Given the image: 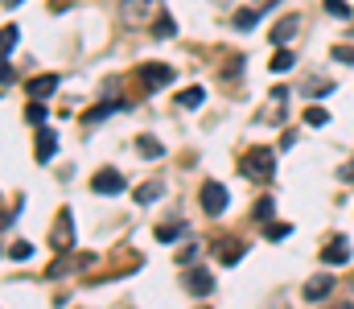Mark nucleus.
Returning a JSON list of instances; mask_svg holds the SVG:
<instances>
[{
	"label": "nucleus",
	"mask_w": 354,
	"mask_h": 309,
	"mask_svg": "<svg viewBox=\"0 0 354 309\" xmlns=\"http://www.w3.org/2000/svg\"><path fill=\"white\" fill-rule=\"evenodd\" d=\"M272 165H276V157H272V149L268 144H256L248 157H243V178H252V182H268L272 178Z\"/></svg>",
	"instance_id": "nucleus-1"
},
{
	"label": "nucleus",
	"mask_w": 354,
	"mask_h": 309,
	"mask_svg": "<svg viewBox=\"0 0 354 309\" xmlns=\"http://www.w3.org/2000/svg\"><path fill=\"white\" fill-rule=\"evenodd\" d=\"M50 243H54V252H71V243H75V214L71 210H58L54 231H50Z\"/></svg>",
	"instance_id": "nucleus-2"
},
{
	"label": "nucleus",
	"mask_w": 354,
	"mask_h": 309,
	"mask_svg": "<svg viewBox=\"0 0 354 309\" xmlns=\"http://www.w3.org/2000/svg\"><path fill=\"white\" fill-rule=\"evenodd\" d=\"M169 79H174V66H165V62H145V66H140V83H145L149 91H161Z\"/></svg>",
	"instance_id": "nucleus-3"
},
{
	"label": "nucleus",
	"mask_w": 354,
	"mask_h": 309,
	"mask_svg": "<svg viewBox=\"0 0 354 309\" xmlns=\"http://www.w3.org/2000/svg\"><path fill=\"white\" fill-rule=\"evenodd\" d=\"M91 190H95V194H124V190H128V182H124L115 169H99V174L91 178Z\"/></svg>",
	"instance_id": "nucleus-4"
},
{
	"label": "nucleus",
	"mask_w": 354,
	"mask_h": 309,
	"mask_svg": "<svg viewBox=\"0 0 354 309\" xmlns=\"http://www.w3.org/2000/svg\"><path fill=\"white\" fill-rule=\"evenodd\" d=\"M227 198H231L227 186H218V182H206V186H202V210H206V214H223V210H227Z\"/></svg>",
	"instance_id": "nucleus-5"
},
{
	"label": "nucleus",
	"mask_w": 354,
	"mask_h": 309,
	"mask_svg": "<svg viewBox=\"0 0 354 309\" xmlns=\"http://www.w3.org/2000/svg\"><path fill=\"white\" fill-rule=\"evenodd\" d=\"M181 285H185V293H194V297H206V293H214V277H210L206 268H189Z\"/></svg>",
	"instance_id": "nucleus-6"
},
{
	"label": "nucleus",
	"mask_w": 354,
	"mask_h": 309,
	"mask_svg": "<svg viewBox=\"0 0 354 309\" xmlns=\"http://www.w3.org/2000/svg\"><path fill=\"white\" fill-rule=\"evenodd\" d=\"M322 260H326V264H346V260H351V239L334 235V239L322 247Z\"/></svg>",
	"instance_id": "nucleus-7"
},
{
	"label": "nucleus",
	"mask_w": 354,
	"mask_h": 309,
	"mask_svg": "<svg viewBox=\"0 0 354 309\" xmlns=\"http://www.w3.org/2000/svg\"><path fill=\"white\" fill-rule=\"evenodd\" d=\"M25 91H29V100H50V95H54V91H58V75H37V79H29V87H25Z\"/></svg>",
	"instance_id": "nucleus-8"
},
{
	"label": "nucleus",
	"mask_w": 354,
	"mask_h": 309,
	"mask_svg": "<svg viewBox=\"0 0 354 309\" xmlns=\"http://www.w3.org/2000/svg\"><path fill=\"white\" fill-rule=\"evenodd\" d=\"M297 29H301V17H297V12H288L284 21H276V29H272V41H276V46H284V41H288Z\"/></svg>",
	"instance_id": "nucleus-9"
},
{
	"label": "nucleus",
	"mask_w": 354,
	"mask_h": 309,
	"mask_svg": "<svg viewBox=\"0 0 354 309\" xmlns=\"http://www.w3.org/2000/svg\"><path fill=\"white\" fill-rule=\"evenodd\" d=\"M334 293V277H313L309 285H305V301H322V297H330Z\"/></svg>",
	"instance_id": "nucleus-10"
},
{
	"label": "nucleus",
	"mask_w": 354,
	"mask_h": 309,
	"mask_svg": "<svg viewBox=\"0 0 354 309\" xmlns=\"http://www.w3.org/2000/svg\"><path fill=\"white\" fill-rule=\"evenodd\" d=\"M54 149H58V132L41 128V132H37V161H50V157H54Z\"/></svg>",
	"instance_id": "nucleus-11"
},
{
	"label": "nucleus",
	"mask_w": 354,
	"mask_h": 309,
	"mask_svg": "<svg viewBox=\"0 0 354 309\" xmlns=\"http://www.w3.org/2000/svg\"><path fill=\"white\" fill-rule=\"evenodd\" d=\"M243 252H248V243H239V239H223L218 260H223V264H239V260H243Z\"/></svg>",
	"instance_id": "nucleus-12"
},
{
	"label": "nucleus",
	"mask_w": 354,
	"mask_h": 309,
	"mask_svg": "<svg viewBox=\"0 0 354 309\" xmlns=\"http://www.w3.org/2000/svg\"><path fill=\"white\" fill-rule=\"evenodd\" d=\"M157 4H161V0H124V17H128V21H140V17H149Z\"/></svg>",
	"instance_id": "nucleus-13"
},
{
	"label": "nucleus",
	"mask_w": 354,
	"mask_h": 309,
	"mask_svg": "<svg viewBox=\"0 0 354 309\" xmlns=\"http://www.w3.org/2000/svg\"><path fill=\"white\" fill-rule=\"evenodd\" d=\"M161 194H165V186H161V182H145V186L136 190V203H157Z\"/></svg>",
	"instance_id": "nucleus-14"
},
{
	"label": "nucleus",
	"mask_w": 354,
	"mask_h": 309,
	"mask_svg": "<svg viewBox=\"0 0 354 309\" xmlns=\"http://www.w3.org/2000/svg\"><path fill=\"white\" fill-rule=\"evenodd\" d=\"M202 100H206V91H202V87H185V91L177 95V107H198Z\"/></svg>",
	"instance_id": "nucleus-15"
},
{
	"label": "nucleus",
	"mask_w": 354,
	"mask_h": 309,
	"mask_svg": "<svg viewBox=\"0 0 354 309\" xmlns=\"http://www.w3.org/2000/svg\"><path fill=\"white\" fill-rule=\"evenodd\" d=\"M292 62H297V54H292V50H276V54H272V71H276V75H280V71H288Z\"/></svg>",
	"instance_id": "nucleus-16"
},
{
	"label": "nucleus",
	"mask_w": 354,
	"mask_h": 309,
	"mask_svg": "<svg viewBox=\"0 0 354 309\" xmlns=\"http://www.w3.org/2000/svg\"><path fill=\"white\" fill-rule=\"evenodd\" d=\"M326 120H330V111H326V107H313V103L305 107V124H309V128H322Z\"/></svg>",
	"instance_id": "nucleus-17"
},
{
	"label": "nucleus",
	"mask_w": 354,
	"mask_h": 309,
	"mask_svg": "<svg viewBox=\"0 0 354 309\" xmlns=\"http://www.w3.org/2000/svg\"><path fill=\"white\" fill-rule=\"evenodd\" d=\"M120 107H124V103H99L95 111H87V124H99V120H107V115H111V111H120Z\"/></svg>",
	"instance_id": "nucleus-18"
},
{
	"label": "nucleus",
	"mask_w": 354,
	"mask_h": 309,
	"mask_svg": "<svg viewBox=\"0 0 354 309\" xmlns=\"http://www.w3.org/2000/svg\"><path fill=\"white\" fill-rule=\"evenodd\" d=\"M256 21H260V12H256V8L235 12V29H256Z\"/></svg>",
	"instance_id": "nucleus-19"
},
{
	"label": "nucleus",
	"mask_w": 354,
	"mask_h": 309,
	"mask_svg": "<svg viewBox=\"0 0 354 309\" xmlns=\"http://www.w3.org/2000/svg\"><path fill=\"white\" fill-rule=\"evenodd\" d=\"M140 153H145V157H153V161H157V157H161V153H165V149H161V144H157V140H153V136H140Z\"/></svg>",
	"instance_id": "nucleus-20"
},
{
	"label": "nucleus",
	"mask_w": 354,
	"mask_h": 309,
	"mask_svg": "<svg viewBox=\"0 0 354 309\" xmlns=\"http://www.w3.org/2000/svg\"><path fill=\"white\" fill-rule=\"evenodd\" d=\"M29 256H33V247H29V243H21V239H17V243H8V260H29Z\"/></svg>",
	"instance_id": "nucleus-21"
},
{
	"label": "nucleus",
	"mask_w": 354,
	"mask_h": 309,
	"mask_svg": "<svg viewBox=\"0 0 354 309\" xmlns=\"http://www.w3.org/2000/svg\"><path fill=\"white\" fill-rule=\"evenodd\" d=\"M17 41H21V29H17V25H4V50H8V54L17 50Z\"/></svg>",
	"instance_id": "nucleus-22"
},
{
	"label": "nucleus",
	"mask_w": 354,
	"mask_h": 309,
	"mask_svg": "<svg viewBox=\"0 0 354 309\" xmlns=\"http://www.w3.org/2000/svg\"><path fill=\"white\" fill-rule=\"evenodd\" d=\"M326 12L330 17H351V4L346 0H326Z\"/></svg>",
	"instance_id": "nucleus-23"
},
{
	"label": "nucleus",
	"mask_w": 354,
	"mask_h": 309,
	"mask_svg": "<svg viewBox=\"0 0 354 309\" xmlns=\"http://www.w3.org/2000/svg\"><path fill=\"white\" fill-rule=\"evenodd\" d=\"M288 231H292V227H288V223H268V239H288Z\"/></svg>",
	"instance_id": "nucleus-24"
},
{
	"label": "nucleus",
	"mask_w": 354,
	"mask_h": 309,
	"mask_svg": "<svg viewBox=\"0 0 354 309\" xmlns=\"http://www.w3.org/2000/svg\"><path fill=\"white\" fill-rule=\"evenodd\" d=\"M25 115H29V124H41V120H46V107L37 100H29V111H25Z\"/></svg>",
	"instance_id": "nucleus-25"
},
{
	"label": "nucleus",
	"mask_w": 354,
	"mask_h": 309,
	"mask_svg": "<svg viewBox=\"0 0 354 309\" xmlns=\"http://www.w3.org/2000/svg\"><path fill=\"white\" fill-rule=\"evenodd\" d=\"M252 214H256V218L264 223L268 214H272V198H260V203H256V210H252Z\"/></svg>",
	"instance_id": "nucleus-26"
},
{
	"label": "nucleus",
	"mask_w": 354,
	"mask_h": 309,
	"mask_svg": "<svg viewBox=\"0 0 354 309\" xmlns=\"http://www.w3.org/2000/svg\"><path fill=\"white\" fill-rule=\"evenodd\" d=\"M334 58H338V62H354V50L351 46H334Z\"/></svg>",
	"instance_id": "nucleus-27"
},
{
	"label": "nucleus",
	"mask_w": 354,
	"mask_h": 309,
	"mask_svg": "<svg viewBox=\"0 0 354 309\" xmlns=\"http://www.w3.org/2000/svg\"><path fill=\"white\" fill-rule=\"evenodd\" d=\"M174 235H177V227H157V239H161V243H169Z\"/></svg>",
	"instance_id": "nucleus-28"
},
{
	"label": "nucleus",
	"mask_w": 354,
	"mask_h": 309,
	"mask_svg": "<svg viewBox=\"0 0 354 309\" xmlns=\"http://www.w3.org/2000/svg\"><path fill=\"white\" fill-rule=\"evenodd\" d=\"M12 4H21V0H4V8H12Z\"/></svg>",
	"instance_id": "nucleus-29"
}]
</instances>
